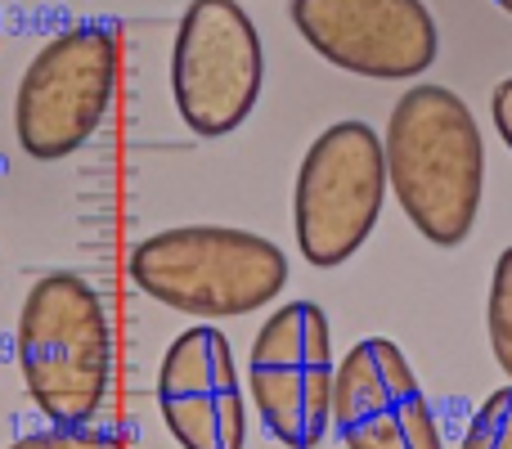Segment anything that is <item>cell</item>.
Instances as JSON below:
<instances>
[{
  "mask_svg": "<svg viewBox=\"0 0 512 449\" xmlns=\"http://www.w3.org/2000/svg\"><path fill=\"white\" fill-rule=\"evenodd\" d=\"M382 153L409 225L436 247L468 243L486 189V140L472 108L436 81L409 86L387 117Z\"/></svg>",
  "mask_w": 512,
  "mask_h": 449,
  "instance_id": "6da1fadb",
  "label": "cell"
},
{
  "mask_svg": "<svg viewBox=\"0 0 512 449\" xmlns=\"http://www.w3.org/2000/svg\"><path fill=\"white\" fill-rule=\"evenodd\" d=\"M18 369L27 400L54 427H90L113 378V328L95 283L54 270L18 310Z\"/></svg>",
  "mask_w": 512,
  "mask_h": 449,
  "instance_id": "7a4b0ae2",
  "label": "cell"
},
{
  "mask_svg": "<svg viewBox=\"0 0 512 449\" xmlns=\"http://www.w3.org/2000/svg\"><path fill=\"white\" fill-rule=\"evenodd\" d=\"M126 270L135 288L180 315L239 319L283 292L288 256L252 229L180 225L144 238Z\"/></svg>",
  "mask_w": 512,
  "mask_h": 449,
  "instance_id": "3957f363",
  "label": "cell"
},
{
  "mask_svg": "<svg viewBox=\"0 0 512 449\" xmlns=\"http://www.w3.org/2000/svg\"><path fill=\"white\" fill-rule=\"evenodd\" d=\"M122 45L108 23H77L36 50L14 95V135L27 158L63 162L95 140L117 95Z\"/></svg>",
  "mask_w": 512,
  "mask_h": 449,
  "instance_id": "277c9868",
  "label": "cell"
},
{
  "mask_svg": "<svg viewBox=\"0 0 512 449\" xmlns=\"http://www.w3.org/2000/svg\"><path fill=\"white\" fill-rule=\"evenodd\" d=\"M387 198V153L369 122H337L306 149L292 185L297 252L315 270L346 265L382 216Z\"/></svg>",
  "mask_w": 512,
  "mask_h": 449,
  "instance_id": "5b68a950",
  "label": "cell"
},
{
  "mask_svg": "<svg viewBox=\"0 0 512 449\" xmlns=\"http://www.w3.org/2000/svg\"><path fill=\"white\" fill-rule=\"evenodd\" d=\"M265 81V50L239 0H189L171 41V99L203 140L234 135L252 117Z\"/></svg>",
  "mask_w": 512,
  "mask_h": 449,
  "instance_id": "8992f818",
  "label": "cell"
},
{
  "mask_svg": "<svg viewBox=\"0 0 512 449\" xmlns=\"http://www.w3.org/2000/svg\"><path fill=\"white\" fill-rule=\"evenodd\" d=\"M333 324L315 301H288L261 324L248 355V391L261 427L288 449L324 445L333 427Z\"/></svg>",
  "mask_w": 512,
  "mask_h": 449,
  "instance_id": "52a82bcc",
  "label": "cell"
},
{
  "mask_svg": "<svg viewBox=\"0 0 512 449\" xmlns=\"http://www.w3.org/2000/svg\"><path fill=\"white\" fill-rule=\"evenodd\" d=\"M288 18L310 50L355 77L409 81L441 54V32L423 0H292Z\"/></svg>",
  "mask_w": 512,
  "mask_h": 449,
  "instance_id": "ba28073f",
  "label": "cell"
},
{
  "mask_svg": "<svg viewBox=\"0 0 512 449\" xmlns=\"http://www.w3.org/2000/svg\"><path fill=\"white\" fill-rule=\"evenodd\" d=\"M333 432L346 449H445L432 400L391 337H360L342 355Z\"/></svg>",
  "mask_w": 512,
  "mask_h": 449,
  "instance_id": "9c48e42d",
  "label": "cell"
},
{
  "mask_svg": "<svg viewBox=\"0 0 512 449\" xmlns=\"http://www.w3.org/2000/svg\"><path fill=\"white\" fill-rule=\"evenodd\" d=\"M158 409L180 449H243L248 396L230 337L216 324H194L167 346L158 369Z\"/></svg>",
  "mask_w": 512,
  "mask_h": 449,
  "instance_id": "30bf717a",
  "label": "cell"
},
{
  "mask_svg": "<svg viewBox=\"0 0 512 449\" xmlns=\"http://www.w3.org/2000/svg\"><path fill=\"white\" fill-rule=\"evenodd\" d=\"M486 328H490V351H495V364L508 373V382H512V243L499 252L495 274H490Z\"/></svg>",
  "mask_w": 512,
  "mask_h": 449,
  "instance_id": "8fae6325",
  "label": "cell"
},
{
  "mask_svg": "<svg viewBox=\"0 0 512 449\" xmlns=\"http://www.w3.org/2000/svg\"><path fill=\"white\" fill-rule=\"evenodd\" d=\"M459 449H512V387H499L495 396L472 414Z\"/></svg>",
  "mask_w": 512,
  "mask_h": 449,
  "instance_id": "7c38bea8",
  "label": "cell"
},
{
  "mask_svg": "<svg viewBox=\"0 0 512 449\" xmlns=\"http://www.w3.org/2000/svg\"><path fill=\"white\" fill-rule=\"evenodd\" d=\"M9 449H126L122 436L99 432V427H45V432L18 436Z\"/></svg>",
  "mask_w": 512,
  "mask_h": 449,
  "instance_id": "4fadbf2b",
  "label": "cell"
},
{
  "mask_svg": "<svg viewBox=\"0 0 512 449\" xmlns=\"http://www.w3.org/2000/svg\"><path fill=\"white\" fill-rule=\"evenodd\" d=\"M490 117H495L499 140H504L508 149H512V77H508V81H499L495 95H490Z\"/></svg>",
  "mask_w": 512,
  "mask_h": 449,
  "instance_id": "5bb4252c",
  "label": "cell"
},
{
  "mask_svg": "<svg viewBox=\"0 0 512 449\" xmlns=\"http://www.w3.org/2000/svg\"><path fill=\"white\" fill-rule=\"evenodd\" d=\"M495 5H499V9H504V14H512V0H495Z\"/></svg>",
  "mask_w": 512,
  "mask_h": 449,
  "instance_id": "9a60e30c",
  "label": "cell"
},
{
  "mask_svg": "<svg viewBox=\"0 0 512 449\" xmlns=\"http://www.w3.org/2000/svg\"><path fill=\"white\" fill-rule=\"evenodd\" d=\"M0 27H5V14H0Z\"/></svg>",
  "mask_w": 512,
  "mask_h": 449,
  "instance_id": "2e32d148",
  "label": "cell"
}]
</instances>
